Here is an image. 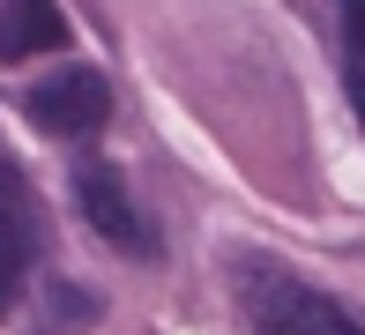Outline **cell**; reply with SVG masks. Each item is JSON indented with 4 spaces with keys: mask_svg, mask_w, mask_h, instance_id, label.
<instances>
[{
    "mask_svg": "<svg viewBox=\"0 0 365 335\" xmlns=\"http://www.w3.org/2000/svg\"><path fill=\"white\" fill-rule=\"evenodd\" d=\"M75 209H82V224L97 231V239L112 246V254H127V261H157L164 254V239H157V224L135 209V194H127V179L112 172L105 157H75Z\"/></svg>",
    "mask_w": 365,
    "mask_h": 335,
    "instance_id": "3957f363",
    "label": "cell"
},
{
    "mask_svg": "<svg viewBox=\"0 0 365 335\" xmlns=\"http://www.w3.org/2000/svg\"><path fill=\"white\" fill-rule=\"evenodd\" d=\"M68 321H97V298H82V291H68V283H53V335L68 328Z\"/></svg>",
    "mask_w": 365,
    "mask_h": 335,
    "instance_id": "8992f818",
    "label": "cell"
},
{
    "mask_svg": "<svg viewBox=\"0 0 365 335\" xmlns=\"http://www.w3.org/2000/svg\"><path fill=\"white\" fill-rule=\"evenodd\" d=\"M68 45V15L60 0H0V67H23L38 53Z\"/></svg>",
    "mask_w": 365,
    "mask_h": 335,
    "instance_id": "5b68a950",
    "label": "cell"
},
{
    "mask_svg": "<svg viewBox=\"0 0 365 335\" xmlns=\"http://www.w3.org/2000/svg\"><path fill=\"white\" fill-rule=\"evenodd\" d=\"M239 321H246V335H365L351 306H336L298 268L261 261V254L239 261Z\"/></svg>",
    "mask_w": 365,
    "mask_h": 335,
    "instance_id": "6da1fadb",
    "label": "cell"
},
{
    "mask_svg": "<svg viewBox=\"0 0 365 335\" xmlns=\"http://www.w3.org/2000/svg\"><path fill=\"white\" fill-rule=\"evenodd\" d=\"M45 246H53V224H45L38 187L23 179V164H8V157H0V321L23 306L30 268L45 261Z\"/></svg>",
    "mask_w": 365,
    "mask_h": 335,
    "instance_id": "7a4b0ae2",
    "label": "cell"
},
{
    "mask_svg": "<svg viewBox=\"0 0 365 335\" xmlns=\"http://www.w3.org/2000/svg\"><path fill=\"white\" fill-rule=\"evenodd\" d=\"M23 120L38 134H53V142H90L112 120V82L97 67H60V75L23 90Z\"/></svg>",
    "mask_w": 365,
    "mask_h": 335,
    "instance_id": "277c9868",
    "label": "cell"
},
{
    "mask_svg": "<svg viewBox=\"0 0 365 335\" xmlns=\"http://www.w3.org/2000/svg\"><path fill=\"white\" fill-rule=\"evenodd\" d=\"M343 45H351V67H365V0H343Z\"/></svg>",
    "mask_w": 365,
    "mask_h": 335,
    "instance_id": "52a82bcc",
    "label": "cell"
},
{
    "mask_svg": "<svg viewBox=\"0 0 365 335\" xmlns=\"http://www.w3.org/2000/svg\"><path fill=\"white\" fill-rule=\"evenodd\" d=\"M351 112H358V127H365V67H351Z\"/></svg>",
    "mask_w": 365,
    "mask_h": 335,
    "instance_id": "ba28073f",
    "label": "cell"
}]
</instances>
